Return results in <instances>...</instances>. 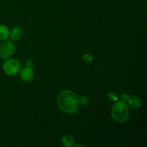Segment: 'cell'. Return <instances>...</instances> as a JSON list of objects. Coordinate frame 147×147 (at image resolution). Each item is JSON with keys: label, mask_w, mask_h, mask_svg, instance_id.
Returning <instances> with one entry per match:
<instances>
[{"label": "cell", "mask_w": 147, "mask_h": 147, "mask_svg": "<svg viewBox=\"0 0 147 147\" xmlns=\"http://www.w3.org/2000/svg\"><path fill=\"white\" fill-rule=\"evenodd\" d=\"M60 109L66 113H73L79 106V98L74 92L69 90L62 91L57 97Z\"/></svg>", "instance_id": "1"}, {"label": "cell", "mask_w": 147, "mask_h": 147, "mask_svg": "<svg viewBox=\"0 0 147 147\" xmlns=\"http://www.w3.org/2000/svg\"><path fill=\"white\" fill-rule=\"evenodd\" d=\"M129 109L126 103L119 101L115 103L111 109V115L113 119L120 123L126 121L129 117Z\"/></svg>", "instance_id": "2"}, {"label": "cell", "mask_w": 147, "mask_h": 147, "mask_svg": "<svg viewBox=\"0 0 147 147\" xmlns=\"http://www.w3.org/2000/svg\"><path fill=\"white\" fill-rule=\"evenodd\" d=\"M21 67L20 62L15 59H10L6 60L3 64V69L4 72L9 76H14L19 73Z\"/></svg>", "instance_id": "3"}, {"label": "cell", "mask_w": 147, "mask_h": 147, "mask_svg": "<svg viewBox=\"0 0 147 147\" xmlns=\"http://www.w3.org/2000/svg\"><path fill=\"white\" fill-rule=\"evenodd\" d=\"M14 46L11 42H7L4 43L0 47V57L1 58H7L10 57L14 53Z\"/></svg>", "instance_id": "4"}, {"label": "cell", "mask_w": 147, "mask_h": 147, "mask_svg": "<svg viewBox=\"0 0 147 147\" xmlns=\"http://www.w3.org/2000/svg\"><path fill=\"white\" fill-rule=\"evenodd\" d=\"M20 77L24 81H30L32 80L33 77H34V72L30 67H25L22 70L21 73H20Z\"/></svg>", "instance_id": "5"}, {"label": "cell", "mask_w": 147, "mask_h": 147, "mask_svg": "<svg viewBox=\"0 0 147 147\" xmlns=\"http://www.w3.org/2000/svg\"><path fill=\"white\" fill-rule=\"evenodd\" d=\"M126 100H127L129 106L131 108H133V109H138V108L140 107L141 104H142V102H141L140 99L134 96H128Z\"/></svg>", "instance_id": "6"}, {"label": "cell", "mask_w": 147, "mask_h": 147, "mask_svg": "<svg viewBox=\"0 0 147 147\" xmlns=\"http://www.w3.org/2000/svg\"><path fill=\"white\" fill-rule=\"evenodd\" d=\"M22 36V30L20 27H16L11 32V37L13 40H19Z\"/></svg>", "instance_id": "7"}, {"label": "cell", "mask_w": 147, "mask_h": 147, "mask_svg": "<svg viewBox=\"0 0 147 147\" xmlns=\"http://www.w3.org/2000/svg\"><path fill=\"white\" fill-rule=\"evenodd\" d=\"M62 143H63V146L66 147H70L74 145L75 140L70 135H65L62 139Z\"/></svg>", "instance_id": "8"}, {"label": "cell", "mask_w": 147, "mask_h": 147, "mask_svg": "<svg viewBox=\"0 0 147 147\" xmlns=\"http://www.w3.org/2000/svg\"><path fill=\"white\" fill-rule=\"evenodd\" d=\"M9 36V30L4 25H0V40H6Z\"/></svg>", "instance_id": "9"}, {"label": "cell", "mask_w": 147, "mask_h": 147, "mask_svg": "<svg viewBox=\"0 0 147 147\" xmlns=\"http://www.w3.org/2000/svg\"><path fill=\"white\" fill-rule=\"evenodd\" d=\"M83 59H84L86 61L90 63L93 60V56L90 54V53H86V54L83 55Z\"/></svg>", "instance_id": "10"}, {"label": "cell", "mask_w": 147, "mask_h": 147, "mask_svg": "<svg viewBox=\"0 0 147 147\" xmlns=\"http://www.w3.org/2000/svg\"><path fill=\"white\" fill-rule=\"evenodd\" d=\"M108 96H109V99H110L111 100H118V98L117 96H116V95L115 94V93H109V94H108Z\"/></svg>", "instance_id": "11"}, {"label": "cell", "mask_w": 147, "mask_h": 147, "mask_svg": "<svg viewBox=\"0 0 147 147\" xmlns=\"http://www.w3.org/2000/svg\"><path fill=\"white\" fill-rule=\"evenodd\" d=\"M79 103H80L83 105L86 104V103H88V98L87 97H81L80 100H79Z\"/></svg>", "instance_id": "12"}, {"label": "cell", "mask_w": 147, "mask_h": 147, "mask_svg": "<svg viewBox=\"0 0 147 147\" xmlns=\"http://www.w3.org/2000/svg\"><path fill=\"white\" fill-rule=\"evenodd\" d=\"M26 65H27V67H31L32 65H33V63H32V61H31V60H28V61L27 62V63H26Z\"/></svg>", "instance_id": "13"}]
</instances>
